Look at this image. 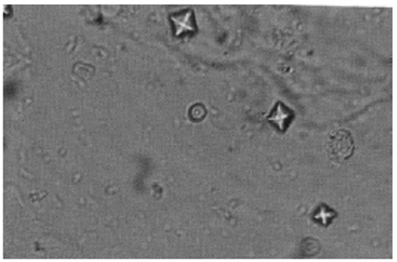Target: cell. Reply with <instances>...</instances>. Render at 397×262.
I'll list each match as a JSON object with an SVG mask.
<instances>
[{
  "label": "cell",
  "mask_w": 397,
  "mask_h": 262,
  "mask_svg": "<svg viewBox=\"0 0 397 262\" xmlns=\"http://www.w3.org/2000/svg\"><path fill=\"white\" fill-rule=\"evenodd\" d=\"M337 212L335 211H332L329 206H326L325 203H320L315 212L311 213V220L323 225V227H328V225L332 224V221H334L337 218Z\"/></svg>",
  "instance_id": "obj_4"
},
{
  "label": "cell",
  "mask_w": 397,
  "mask_h": 262,
  "mask_svg": "<svg viewBox=\"0 0 397 262\" xmlns=\"http://www.w3.org/2000/svg\"><path fill=\"white\" fill-rule=\"evenodd\" d=\"M354 140L348 131H335L329 138V156L334 163H344L353 156Z\"/></svg>",
  "instance_id": "obj_1"
},
{
  "label": "cell",
  "mask_w": 397,
  "mask_h": 262,
  "mask_svg": "<svg viewBox=\"0 0 397 262\" xmlns=\"http://www.w3.org/2000/svg\"><path fill=\"white\" fill-rule=\"evenodd\" d=\"M169 21L172 24L173 38L184 39V38H190V36H195L197 33L196 15H195V11L190 8L182 9V11L180 12L171 14Z\"/></svg>",
  "instance_id": "obj_2"
},
{
  "label": "cell",
  "mask_w": 397,
  "mask_h": 262,
  "mask_svg": "<svg viewBox=\"0 0 397 262\" xmlns=\"http://www.w3.org/2000/svg\"><path fill=\"white\" fill-rule=\"evenodd\" d=\"M206 108H205V105L203 104H193L191 107H190V110H189V117H190V120L191 122H195V123H197V122H202L203 119H205L206 117Z\"/></svg>",
  "instance_id": "obj_5"
},
{
  "label": "cell",
  "mask_w": 397,
  "mask_h": 262,
  "mask_svg": "<svg viewBox=\"0 0 397 262\" xmlns=\"http://www.w3.org/2000/svg\"><path fill=\"white\" fill-rule=\"evenodd\" d=\"M293 119H295L293 110L282 101L276 103L272 108L270 114L267 116V122H269L272 126H274V128L278 129L280 133H285L286 131H288V128L292 125Z\"/></svg>",
  "instance_id": "obj_3"
}]
</instances>
